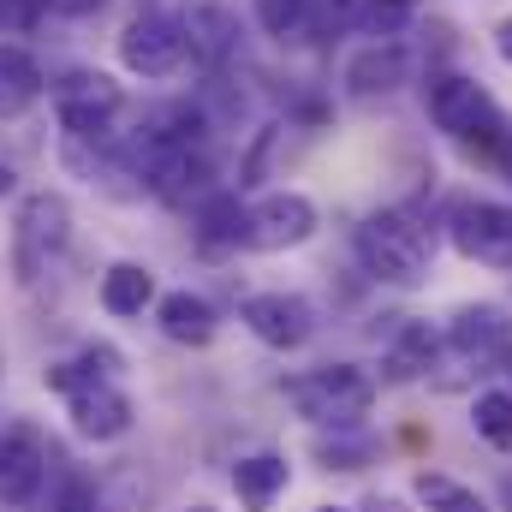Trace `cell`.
Here are the masks:
<instances>
[{"label": "cell", "instance_id": "ba28073f", "mask_svg": "<svg viewBox=\"0 0 512 512\" xmlns=\"http://www.w3.org/2000/svg\"><path fill=\"white\" fill-rule=\"evenodd\" d=\"M120 60H126V72H137V78H167V72H179V60H185L179 18H167V12H137L126 30H120Z\"/></svg>", "mask_w": 512, "mask_h": 512}, {"label": "cell", "instance_id": "30bf717a", "mask_svg": "<svg viewBox=\"0 0 512 512\" xmlns=\"http://www.w3.org/2000/svg\"><path fill=\"white\" fill-rule=\"evenodd\" d=\"M245 328L274 352H298L316 334V304L304 292H256L245 298Z\"/></svg>", "mask_w": 512, "mask_h": 512}, {"label": "cell", "instance_id": "d6a6232c", "mask_svg": "<svg viewBox=\"0 0 512 512\" xmlns=\"http://www.w3.org/2000/svg\"><path fill=\"white\" fill-rule=\"evenodd\" d=\"M507 376H512V352H507Z\"/></svg>", "mask_w": 512, "mask_h": 512}, {"label": "cell", "instance_id": "2e32d148", "mask_svg": "<svg viewBox=\"0 0 512 512\" xmlns=\"http://www.w3.org/2000/svg\"><path fill=\"white\" fill-rule=\"evenodd\" d=\"M42 102V66L30 48L0 42V120H18Z\"/></svg>", "mask_w": 512, "mask_h": 512}, {"label": "cell", "instance_id": "484cf974", "mask_svg": "<svg viewBox=\"0 0 512 512\" xmlns=\"http://www.w3.org/2000/svg\"><path fill=\"white\" fill-rule=\"evenodd\" d=\"M54 512H96V483L78 477V471H66V483L54 495Z\"/></svg>", "mask_w": 512, "mask_h": 512}, {"label": "cell", "instance_id": "52a82bcc", "mask_svg": "<svg viewBox=\"0 0 512 512\" xmlns=\"http://www.w3.org/2000/svg\"><path fill=\"white\" fill-rule=\"evenodd\" d=\"M66 245H72V209H66V197L30 191L18 203V268L36 274L48 256H60Z\"/></svg>", "mask_w": 512, "mask_h": 512}, {"label": "cell", "instance_id": "44dd1931", "mask_svg": "<svg viewBox=\"0 0 512 512\" xmlns=\"http://www.w3.org/2000/svg\"><path fill=\"white\" fill-rule=\"evenodd\" d=\"M411 495L429 512H489V501H483L477 489H465V483H453V477H441V471H417V477H411Z\"/></svg>", "mask_w": 512, "mask_h": 512}, {"label": "cell", "instance_id": "8fae6325", "mask_svg": "<svg viewBox=\"0 0 512 512\" xmlns=\"http://www.w3.org/2000/svg\"><path fill=\"white\" fill-rule=\"evenodd\" d=\"M179 36H185V54L203 72H227V60L239 54V18L221 0H191L179 12Z\"/></svg>", "mask_w": 512, "mask_h": 512}, {"label": "cell", "instance_id": "8992f818", "mask_svg": "<svg viewBox=\"0 0 512 512\" xmlns=\"http://www.w3.org/2000/svg\"><path fill=\"white\" fill-rule=\"evenodd\" d=\"M316 233V203L304 191H274L256 209H245V245L251 251H292Z\"/></svg>", "mask_w": 512, "mask_h": 512}, {"label": "cell", "instance_id": "3957f363", "mask_svg": "<svg viewBox=\"0 0 512 512\" xmlns=\"http://www.w3.org/2000/svg\"><path fill=\"white\" fill-rule=\"evenodd\" d=\"M429 120L459 137V143H483V149H501V114H495V96L477 84V78H459V72H441L429 78Z\"/></svg>", "mask_w": 512, "mask_h": 512}, {"label": "cell", "instance_id": "4fadbf2b", "mask_svg": "<svg viewBox=\"0 0 512 512\" xmlns=\"http://www.w3.org/2000/svg\"><path fill=\"white\" fill-rule=\"evenodd\" d=\"M66 411H72V429L84 441H120L131 429V399L108 376H90L78 393H66Z\"/></svg>", "mask_w": 512, "mask_h": 512}, {"label": "cell", "instance_id": "4316f807", "mask_svg": "<svg viewBox=\"0 0 512 512\" xmlns=\"http://www.w3.org/2000/svg\"><path fill=\"white\" fill-rule=\"evenodd\" d=\"M54 12H66V18H96V12H108L114 0H48Z\"/></svg>", "mask_w": 512, "mask_h": 512}, {"label": "cell", "instance_id": "ffe728a7", "mask_svg": "<svg viewBox=\"0 0 512 512\" xmlns=\"http://www.w3.org/2000/svg\"><path fill=\"white\" fill-rule=\"evenodd\" d=\"M197 227H203V245H209V251H221V245H245V203H239L233 191H215V197H203Z\"/></svg>", "mask_w": 512, "mask_h": 512}, {"label": "cell", "instance_id": "7402d4cb", "mask_svg": "<svg viewBox=\"0 0 512 512\" xmlns=\"http://www.w3.org/2000/svg\"><path fill=\"white\" fill-rule=\"evenodd\" d=\"M471 423H477V435L489 441V447H512V393H477V411H471Z\"/></svg>", "mask_w": 512, "mask_h": 512}, {"label": "cell", "instance_id": "836d02e7", "mask_svg": "<svg viewBox=\"0 0 512 512\" xmlns=\"http://www.w3.org/2000/svg\"><path fill=\"white\" fill-rule=\"evenodd\" d=\"M191 512H215V507H191Z\"/></svg>", "mask_w": 512, "mask_h": 512}, {"label": "cell", "instance_id": "ac0fdd59", "mask_svg": "<svg viewBox=\"0 0 512 512\" xmlns=\"http://www.w3.org/2000/svg\"><path fill=\"white\" fill-rule=\"evenodd\" d=\"M155 304V274L143 262H114L102 274V310L108 316H143Z\"/></svg>", "mask_w": 512, "mask_h": 512}, {"label": "cell", "instance_id": "5bb4252c", "mask_svg": "<svg viewBox=\"0 0 512 512\" xmlns=\"http://www.w3.org/2000/svg\"><path fill=\"white\" fill-rule=\"evenodd\" d=\"M405 78H411V54H405V42H370V48H358V54L346 60V90H352L358 102L393 96Z\"/></svg>", "mask_w": 512, "mask_h": 512}, {"label": "cell", "instance_id": "9a60e30c", "mask_svg": "<svg viewBox=\"0 0 512 512\" xmlns=\"http://www.w3.org/2000/svg\"><path fill=\"white\" fill-rule=\"evenodd\" d=\"M155 322H161V334H167L173 346H209L215 328H221L215 304L197 298V292H167V298L155 304Z\"/></svg>", "mask_w": 512, "mask_h": 512}, {"label": "cell", "instance_id": "7a4b0ae2", "mask_svg": "<svg viewBox=\"0 0 512 512\" xmlns=\"http://www.w3.org/2000/svg\"><path fill=\"white\" fill-rule=\"evenodd\" d=\"M286 399H292L298 417H310V423H322V429H328V423L346 429V423H358V417L370 411L376 376L358 370V364H322V370H310V376H292V382H286Z\"/></svg>", "mask_w": 512, "mask_h": 512}, {"label": "cell", "instance_id": "f1b7e54d", "mask_svg": "<svg viewBox=\"0 0 512 512\" xmlns=\"http://www.w3.org/2000/svg\"><path fill=\"white\" fill-rule=\"evenodd\" d=\"M495 155H501V167H507V179H512V131L501 137V149H495Z\"/></svg>", "mask_w": 512, "mask_h": 512}, {"label": "cell", "instance_id": "4dcf8cb0", "mask_svg": "<svg viewBox=\"0 0 512 512\" xmlns=\"http://www.w3.org/2000/svg\"><path fill=\"white\" fill-rule=\"evenodd\" d=\"M501 495H507V512H512V477H507V483H501Z\"/></svg>", "mask_w": 512, "mask_h": 512}, {"label": "cell", "instance_id": "5b68a950", "mask_svg": "<svg viewBox=\"0 0 512 512\" xmlns=\"http://www.w3.org/2000/svg\"><path fill=\"white\" fill-rule=\"evenodd\" d=\"M54 108H60V126L72 143H108V126L126 108V96L108 72H66L54 84Z\"/></svg>", "mask_w": 512, "mask_h": 512}, {"label": "cell", "instance_id": "6da1fadb", "mask_svg": "<svg viewBox=\"0 0 512 512\" xmlns=\"http://www.w3.org/2000/svg\"><path fill=\"white\" fill-rule=\"evenodd\" d=\"M358 262L387 286H423L429 280V233L405 209H382L358 227Z\"/></svg>", "mask_w": 512, "mask_h": 512}, {"label": "cell", "instance_id": "7c38bea8", "mask_svg": "<svg viewBox=\"0 0 512 512\" xmlns=\"http://www.w3.org/2000/svg\"><path fill=\"white\" fill-rule=\"evenodd\" d=\"M42 477H48V441L30 423H12L0 435V501L6 507H30L42 495Z\"/></svg>", "mask_w": 512, "mask_h": 512}, {"label": "cell", "instance_id": "277c9868", "mask_svg": "<svg viewBox=\"0 0 512 512\" xmlns=\"http://www.w3.org/2000/svg\"><path fill=\"white\" fill-rule=\"evenodd\" d=\"M512 352V316L501 304H465L447 322V340L429 370H489Z\"/></svg>", "mask_w": 512, "mask_h": 512}, {"label": "cell", "instance_id": "cb8c5ba5", "mask_svg": "<svg viewBox=\"0 0 512 512\" xmlns=\"http://www.w3.org/2000/svg\"><path fill=\"white\" fill-rule=\"evenodd\" d=\"M310 6L316 0H256V18H262L268 36H298L310 24Z\"/></svg>", "mask_w": 512, "mask_h": 512}, {"label": "cell", "instance_id": "e0dca14e", "mask_svg": "<svg viewBox=\"0 0 512 512\" xmlns=\"http://www.w3.org/2000/svg\"><path fill=\"white\" fill-rule=\"evenodd\" d=\"M286 459L280 453H251V459H239L233 465V489H239V507L245 512H268L280 501V489H286Z\"/></svg>", "mask_w": 512, "mask_h": 512}, {"label": "cell", "instance_id": "d6986e66", "mask_svg": "<svg viewBox=\"0 0 512 512\" xmlns=\"http://www.w3.org/2000/svg\"><path fill=\"white\" fill-rule=\"evenodd\" d=\"M435 352H441V340L429 334V322H405V328L393 334V346H387V376H393V382H411V376H429V364H435Z\"/></svg>", "mask_w": 512, "mask_h": 512}, {"label": "cell", "instance_id": "83f0119b", "mask_svg": "<svg viewBox=\"0 0 512 512\" xmlns=\"http://www.w3.org/2000/svg\"><path fill=\"white\" fill-rule=\"evenodd\" d=\"M495 54L512 66V18H501V30H495Z\"/></svg>", "mask_w": 512, "mask_h": 512}, {"label": "cell", "instance_id": "d4e9b609", "mask_svg": "<svg viewBox=\"0 0 512 512\" xmlns=\"http://www.w3.org/2000/svg\"><path fill=\"white\" fill-rule=\"evenodd\" d=\"M42 12H48V0H0V36H24Z\"/></svg>", "mask_w": 512, "mask_h": 512}, {"label": "cell", "instance_id": "f546056e", "mask_svg": "<svg viewBox=\"0 0 512 512\" xmlns=\"http://www.w3.org/2000/svg\"><path fill=\"white\" fill-rule=\"evenodd\" d=\"M12 185H18V179H12V167L0 161V197H12Z\"/></svg>", "mask_w": 512, "mask_h": 512}, {"label": "cell", "instance_id": "1f68e13d", "mask_svg": "<svg viewBox=\"0 0 512 512\" xmlns=\"http://www.w3.org/2000/svg\"><path fill=\"white\" fill-rule=\"evenodd\" d=\"M316 512H346V507H316Z\"/></svg>", "mask_w": 512, "mask_h": 512}, {"label": "cell", "instance_id": "9c48e42d", "mask_svg": "<svg viewBox=\"0 0 512 512\" xmlns=\"http://www.w3.org/2000/svg\"><path fill=\"white\" fill-rule=\"evenodd\" d=\"M453 245L477 262L512 268V209L507 203H483V197H459L453 203Z\"/></svg>", "mask_w": 512, "mask_h": 512}, {"label": "cell", "instance_id": "603a6c76", "mask_svg": "<svg viewBox=\"0 0 512 512\" xmlns=\"http://www.w3.org/2000/svg\"><path fill=\"white\" fill-rule=\"evenodd\" d=\"M411 12H417V0H364V30L376 42H399V30L411 24Z\"/></svg>", "mask_w": 512, "mask_h": 512}]
</instances>
